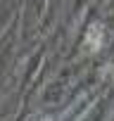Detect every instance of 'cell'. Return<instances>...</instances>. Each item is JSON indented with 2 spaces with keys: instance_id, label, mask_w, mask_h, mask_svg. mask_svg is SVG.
<instances>
[{
  "instance_id": "7a4b0ae2",
  "label": "cell",
  "mask_w": 114,
  "mask_h": 121,
  "mask_svg": "<svg viewBox=\"0 0 114 121\" xmlns=\"http://www.w3.org/2000/svg\"><path fill=\"white\" fill-rule=\"evenodd\" d=\"M43 121H50V119H43Z\"/></svg>"
},
{
  "instance_id": "6da1fadb",
  "label": "cell",
  "mask_w": 114,
  "mask_h": 121,
  "mask_svg": "<svg viewBox=\"0 0 114 121\" xmlns=\"http://www.w3.org/2000/svg\"><path fill=\"white\" fill-rule=\"evenodd\" d=\"M102 38H105V31H102V26H100V24H93V26L88 29L86 38H83V45H86V50H88V52H95V50H100V48H102Z\"/></svg>"
}]
</instances>
